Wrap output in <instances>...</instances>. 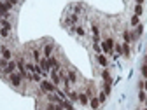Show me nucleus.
Here are the masks:
<instances>
[{"label":"nucleus","instance_id":"obj_28","mask_svg":"<svg viewBox=\"0 0 147 110\" xmlns=\"http://www.w3.org/2000/svg\"><path fill=\"white\" fill-rule=\"evenodd\" d=\"M144 2H145V0H137V5H142Z\"/></svg>","mask_w":147,"mask_h":110},{"label":"nucleus","instance_id":"obj_17","mask_svg":"<svg viewBox=\"0 0 147 110\" xmlns=\"http://www.w3.org/2000/svg\"><path fill=\"white\" fill-rule=\"evenodd\" d=\"M76 35H77V37H84V35H86V30H84L81 25H76Z\"/></svg>","mask_w":147,"mask_h":110},{"label":"nucleus","instance_id":"obj_1","mask_svg":"<svg viewBox=\"0 0 147 110\" xmlns=\"http://www.w3.org/2000/svg\"><path fill=\"white\" fill-rule=\"evenodd\" d=\"M114 44H116V40L112 39V37H107L105 40H102L100 47H102L103 52H107V54H110V56H114V58H116V54H114Z\"/></svg>","mask_w":147,"mask_h":110},{"label":"nucleus","instance_id":"obj_3","mask_svg":"<svg viewBox=\"0 0 147 110\" xmlns=\"http://www.w3.org/2000/svg\"><path fill=\"white\" fill-rule=\"evenodd\" d=\"M0 58H4V60L11 61V60L14 58V52H12V49H11L9 46H5V44H0Z\"/></svg>","mask_w":147,"mask_h":110},{"label":"nucleus","instance_id":"obj_7","mask_svg":"<svg viewBox=\"0 0 147 110\" xmlns=\"http://www.w3.org/2000/svg\"><path fill=\"white\" fill-rule=\"evenodd\" d=\"M67 96H68V100H70L72 103H76V101H79V93H77V91H74V89L67 91Z\"/></svg>","mask_w":147,"mask_h":110},{"label":"nucleus","instance_id":"obj_9","mask_svg":"<svg viewBox=\"0 0 147 110\" xmlns=\"http://www.w3.org/2000/svg\"><path fill=\"white\" fill-rule=\"evenodd\" d=\"M11 32H12V30H9V28H4V26H0V39L7 40L9 37H11Z\"/></svg>","mask_w":147,"mask_h":110},{"label":"nucleus","instance_id":"obj_5","mask_svg":"<svg viewBox=\"0 0 147 110\" xmlns=\"http://www.w3.org/2000/svg\"><path fill=\"white\" fill-rule=\"evenodd\" d=\"M54 42H46L44 44V47H42V56L44 58H49V56H53V52H54Z\"/></svg>","mask_w":147,"mask_h":110},{"label":"nucleus","instance_id":"obj_27","mask_svg":"<svg viewBox=\"0 0 147 110\" xmlns=\"http://www.w3.org/2000/svg\"><path fill=\"white\" fill-rule=\"evenodd\" d=\"M144 91H145V93H147V79L144 80Z\"/></svg>","mask_w":147,"mask_h":110},{"label":"nucleus","instance_id":"obj_10","mask_svg":"<svg viewBox=\"0 0 147 110\" xmlns=\"http://www.w3.org/2000/svg\"><path fill=\"white\" fill-rule=\"evenodd\" d=\"M96 61H98L103 68H107V65H109V60H107L105 54H96Z\"/></svg>","mask_w":147,"mask_h":110},{"label":"nucleus","instance_id":"obj_14","mask_svg":"<svg viewBox=\"0 0 147 110\" xmlns=\"http://www.w3.org/2000/svg\"><path fill=\"white\" fill-rule=\"evenodd\" d=\"M102 79H103V82H112V79H110V72L107 68L102 70Z\"/></svg>","mask_w":147,"mask_h":110},{"label":"nucleus","instance_id":"obj_20","mask_svg":"<svg viewBox=\"0 0 147 110\" xmlns=\"http://www.w3.org/2000/svg\"><path fill=\"white\" fill-rule=\"evenodd\" d=\"M110 84H112V82H103V93L109 96L110 95V91H112V87H110Z\"/></svg>","mask_w":147,"mask_h":110},{"label":"nucleus","instance_id":"obj_31","mask_svg":"<svg viewBox=\"0 0 147 110\" xmlns=\"http://www.w3.org/2000/svg\"><path fill=\"white\" fill-rule=\"evenodd\" d=\"M145 110H147V108H145Z\"/></svg>","mask_w":147,"mask_h":110},{"label":"nucleus","instance_id":"obj_12","mask_svg":"<svg viewBox=\"0 0 147 110\" xmlns=\"http://www.w3.org/2000/svg\"><path fill=\"white\" fill-rule=\"evenodd\" d=\"M79 103H81L82 107L89 105V96H88L86 93H79Z\"/></svg>","mask_w":147,"mask_h":110},{"label":"nucleus","instance_id":"obj_24","mask_svg":"<svg viewBox=\"0 0 147 110\" xmlns=\"http://www.w3.org/2000/svg\"><path fill=\"white\" fill-rule=\"evenodd\" d=\"M140 70H142V77H144V79H147V65H145V63L142 65V68H140Z\"/></svg>","mask_w":147,"mask_h":110},{"label":"nucleus","instance_id":"obj_8","mask_svg":"<svg viewBox=\"0 0 147 110\" xmlns=\"http://www.w3.org/2000/svg\"><path fill=\"white\" fill-rule=\"evenodd\" d=\"M67 77H68V80H70L72 84H76V82H77V73H76V70H74V68L67 70Z\"/></svg>","mask_w":147,"mask_h":110},{"label":"nucleus","instance_id":"obj_16","mask_svg":"<svg viewBox=\"0 0 147 110\" xmlns=\"http://www.w3.org/2000/svg\"><path fill=\"white\" fill-rule=\"evenodd\" d=\"M130 54H131L130 44H123V56H124V58H130Z\"/></svg>","mask_w":147,"mask_h":110},{"label":"nucleus","instance_id":"obj_21","mask_svg":"<svg viewBox=\"0 0 147 110\" xmlns=\"http://www.w3.org/2000/svg\"><path fill=\"white\" fill-rule=\"evenodd\" d=\"M98 101H100V105L107 101V95L103 93V91H100V93H98Z\"/></svg>","mask_w":147,"mask_h":110},{"label":"nucleus","instance_id":"obj_19","mask_svg":"<svg viewBox=\"0 0 147 110\" xmlns=\"http://www.w3.org/2000/svg\"><path fill=\"white\" fill-rule=\"evenodd\" d=\"M130 23H131L133 28H135L137 25H140V16H135V14H133V16H131V19H130Z\"/></svg>","mask_w":147,"mask_h":110},{"label":"nucleus","instance_id":"obj_26","mask_svg":"<svg viewBox=\"0 0 147 110\" xmlns=\"http://www.w3.org/2000/svg\"><path fill=\"white\" fill-rule=\"evenodd\" d=\"M42 79H40V75H39V73H33V82H37V84H39Z\"/></svg>","mask_w":147,"mask_h":110},{"label":"nucleus","instance_id":"obj_11","mask_svg":"<svg viewBox=\"0 0 147 110\" xmlns=\"http://www.w3.org/2000/svg\"><path fill=\"white\" fill-rule=\"evenodd\" d=\"M89 107L93 108V110H98V108H100V101H98V96H93V98H89Z\"/></svg>","mask_w":147,"mask_h":110},{"label":"nucleus","instance_id":"obj_18","mask_svg":"<svg viewBox=\"0 0 147 110\" xmlns=\"http://www.w3.org/2000/svg\"><path fill=\"white\" fill-rule=\"evenodd\" d=\"M25 66H26V70H28L30 73L35 72V63H33V61H25Z\"/></svg>","mask_w":147,"mask_h":110},{"label":"nucleus","instance_id":"obj_15","mask_svg":"<svg viewBox=\"0 0 147 110\" xmlns=\"http://www.w3.org/2000/svg\"><path fill=\"white\" fill-rule=\"evenodd\" d=\"M114 52H116V58H117V56H123V44L116 42V44H114Z\"/></svg>","mask_w":147,"mask_h":110},{"label":"nucleus","instance_id":"obj_2","mask_svg":"<svg viewBox=\"0 0 147 110\" xmlns=\"http://www.w3.org/2000/svg\"><path fill=\"white\" fill-rule=\"evenodd\" d=\"M5 80H9V84H11L14 89H20V87H21V84H23V77H21L18 72H14V73H11V75H7V77H5Z\"/></svg>","mask_w":147,"mask_h":110},{"label":"nucleus","instance_id":"obj_30","mask_svg":"<svg viewBox=\"0 0 147 110\" xmlns=\"http://www.w3.org/2000/svg\"><path fill=\"white\" fill-rule=\"evenodd\" d=\"M144 103H145V107H147V98H145V101H144Z\"/></svg>","mask_w":147,"mask_h":110},{"label":"nucleus","instance_id":"obj_4","mask_svg":"<svg viewBox=\"0 0 147 110\" xmlns=\"http://www.w3.org/2000/svg\"><path fill=\"white\" fill-rule=\"evenodd\" d=\"M39 87H40L42 93H54V91H56V86H54L51 80H46V79L39 82Z\"/></svg>","mask_w":147,"mask_h":110},{"label":"nucleus","instance_id":"obj_22","mask_svg":"<svg viewBox=\"0 0 147 110\" xmlns=\"http://www.w3.org/2000/svg\"><path fill=\"white\" fill-rule=\"evenodd\" d=\"M145 98H147V93H145V91L144 89H140V93H138V101H145Z\"/></svg>","mask_w":147,"mask_h":110},{"label":"nucleus","instance_id":"obj_6","mask_svg":"<svg viewBox=\"0 0 147 110\" xmlns=\"http://www.w3.org/2000/svg\"><path fill=\"white\" fill-rule=\"evenodd\" d=\"M30 56H32V61H33V63H39L40 58H42V56H40V49L37 47V46H33V47H32V52H30Z\"/></svg>","mask_w":147,"mask_h":110},{"label":"nucleus","instance_id":"obj_29","mask_svg":"<svg viewBox=\"0 0 147 110\" xmlns=\"http://www.w3.org/2000/svg\"><path fill=\"white\" fill-rule=\"evenodd\" d=\"M144 63H145V65H147V54H145V60H144Z\"/></svg>","mask_w":147,"mask_h":110},{"label":"nucleus","instance_id":"obj_13","mask_svg":"<svg viewBox=\"0 0 147 110\" xmlns=\"http://www.w3.org/2000/svg\"><path fill=\"white\" fill-rule=\"evenodd\" d=\"M123 44H131V37H130V30H128V28H124L123 30Z\"/></svg>","mask_w":147,"mask_h":110},{"label":"nucleus","instance_id":"obj_25","mask_svg":"<svg viewBox=\"0 0 147 110\" xmlns=\"http://www.w3.org/2000/svg\"><path fill=\"white\" fill-rule=\"evenodd\" d=\"M142 14V5H135V16H140Z\"/></svg>","mask_w":147,"mask_h":110},{"label":"nucleus","instance_id":"obj_23","mask_svg":"<svg viewBox=\"0 0 147 110\" xmlns=\"http://www.w3.org/2000/svg\"><path fill=\"white\" fill-rule=\"evenodd\" d=\"M93 49L96 51V54H102V47H100V44H98V42H93Z\"/></svg>","mask_w":147,"mask_h":110}]
</instances>
